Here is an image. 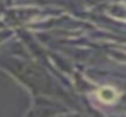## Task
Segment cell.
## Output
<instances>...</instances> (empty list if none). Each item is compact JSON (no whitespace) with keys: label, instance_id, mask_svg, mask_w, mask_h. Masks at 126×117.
Wrapping results in <instances>:
<instances>
[{"label":"cell","instance_id":"1","mask_svg":"<svg viewBox=\"0 0 126 117\" xmlns=\"http://www.w3.org/2000/svg\"><path fill=\"white\" fill-rule=\"evenodd\" d=\"M98 97H100V100L104 101V102H111V101L116 100L117 94H116V91L111 89V88H103V89L98 92Z\"/></svg>","mask_w":126,"mask_h":117}]
</instances>
